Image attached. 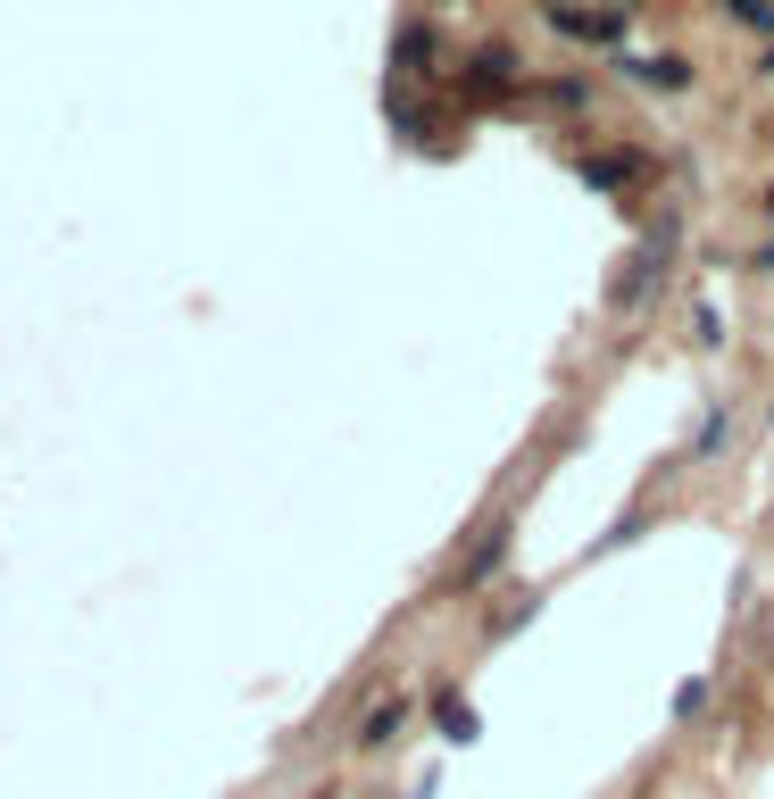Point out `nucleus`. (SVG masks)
<instances>
[{
	"mask_svg": "<svg viewBox=\"0 0 774 799\" xmlns=\"http://www.w3.org/2000/svg\"><path fill=\"white\" fill-rule=\"evenodd\" d=\"M666 259H675V226H658L642 250H633V275L617 284V300H624V308H633V300H650V284L666 275Z\"/></svg>",
	"mask_w": 774,
	"mask_h": 799,
	"instance_id": "1",
	"label": "nucleus"
},
{
	"mask_svg": "<svg viewBox=\"0 0 774 799\" xmlns=\"http://www.w3.org/2000/svg\"><path fill=\"white\" fill-rule=\"evenodd\" d=\"M624 18H633V9H549V25H558V34L567 42H624Z\"/></svg>",
	"mask_w": 774,
	"mask_h": 799,
	"instance_id": "2",
	"label": "nucleus"
},
{
	"mask_svg": "<svg viewBox=\"0 0 774 799\" xmlns=\"http://www.w3.org/2000/svg\"><path fill=\"white\" fill-rule=\"evenodd\" d=\"M516 84V58L509 51H475V76H467V92L483 100V92H509Z\"/></svg>",
	"mask_w": 774,
	"mask_h": 799,
	"instance_id": "3",
	"label": "nucleus"
},
{
	"mask_svg": "<svg viewBox=\"0 0 774 799\" xmlns=\"http://www.w3.org/2000/svg\"><path fill=\"white\" fill-rule=\"evenodd\" d=\"M633 84H650V92H683L691 67H683V58H633Z\"/></svg>",
	"mask_w": 774,
	"mask_h": 799,
	"instance_id": "4",
	"label": "nucleus"
},
{
	"mask_svg": "<svg viewBox=\"0 0 774 799\" xmlns=\"http://www.w3.org/2000/svg\"><path fill=\"white\" fill-rule=\"evenodd\" d=\"M741 25H757V34H774V0H724Z\"/></svg>",
	"mask_w": 774,
	"mask_h": 799,
	"instance_id": "5",
	"label": "nucleus"
},
{
	"mask_svg": "<svg viewBox=\"0 0 774 799\" xmlns=\"http://www.w3.org/2000/svg\"><path fill=\"white\" fill-rule=\"evenodd\" d=\"M441 724H450V742H475V716L458 700H441Z\"/></svg>",
	"mask_w": 774,
	"mask_h": 799,
	"instance_id": "6",
	"label": "nucleus"
},
{
	"mask_svg": "<svg viewBox=\"0 0 774 799\" xmlns=\"http://www.w3.org/2000/svg\"><path fill=\"white\" fill-rule=\"evenodd\" d=\"M757 266H766V275H774V250H766V259H757Z\"/></svg>",
	"mask_w": 774,
	"mask_h": 799,
	"instance_id": "7",
	"label": "nucleus"
}]
</instances>
